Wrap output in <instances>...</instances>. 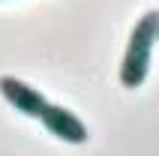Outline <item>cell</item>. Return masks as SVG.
I'll list each match as a JSON object with an SVG mask.
<instances>
[{
	"instance_id": "obj_4",
	"label": "cell",
	"mask_w": 159,
	"mask_h": 156,
	"mask_svg": "<svg viewBox=\"0 0 159 156\" xmlns=\"http://www.w3.org/2000/svg\"><path fill=\"white\" fill-rule=\"evenodd\" d=\"M156 42H159V39H156Z\"/></svg>"
},
{
	"instance_id": "obj_2",
	"label": "cell",
	"mask_w": 159,
	"mask_h": 156,
	"mask_svg": "<svg viewBox=\"0 0 159 156\" xmlns=\"http://www.w3.org/2000/svg\"><path fill=\"white\" fill-rule=\"evenodd\" d=\"M36 120L42 123V126L51 132L54 138L66 141V144H87V138H90V129L84 126V120H81L75 111H69L66 105L48 102Z\"/></svg>"
},
{
	"instance_id": "obj_1",
	"label": "cell",
	"mask_w": 159,
	"mask_h": 156,
	"mask_svg": "<svg viewBox=\"0 0 159 156\" xmlns=\"http://www.w3.org/2000/svg\"><path fill=\"white\" fill-rule=\"evenodd\" d=\"M156 39H159V12L150 9L135 21L129 42H126V51H123V60H120V69H117V78L126 90H138L147 81Z\"/></svg>"
},
{
	"instance_id": "obj_3",
	"label": "cell",
	"mask_w": 159,
	"mask_h": 156,
	"mask_svg": "<svg viewBox=\"0 0 159 156\" xmlns=\"http://www.w3.org/2000/svg\"><path fill=\"white\" fill-rule=\"evenodd\" d=\"M0 96H3L15 111L27 114V117H39L42 108L48 105L45 93H39L36 87L24 84V81L15 78V75H0Z\"/></svg>"
}]
</instances>
